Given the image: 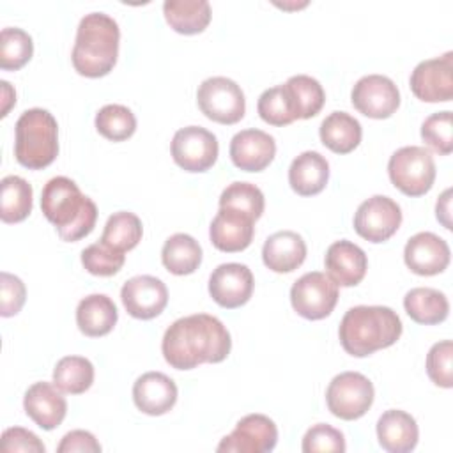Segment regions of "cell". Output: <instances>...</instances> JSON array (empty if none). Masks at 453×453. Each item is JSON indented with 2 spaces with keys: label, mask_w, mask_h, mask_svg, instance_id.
<instances>
[{
  "label": "cell",
  "mask_w": 453,
  "mask_h": 453,
  "mask_svg": "<svg viewBox=\"0 0 453 453\" xmlns=\"http://www.w3.org/2000/svg\"><path fill=\"white\" fill-rule=\"evenodd\" d=\"M232 349L228 329L209 313L177 319L161 342L165 361L177 370H191L202 363H221Z\"/></svg>",
  "instance_id": "cell-1"
},
{
  "label": "cell",
  "mask_w": 453,
  "mask_h": 453,
  "mask_svg": "<svg viewBox=\"0 0 453 453\" xmlns=\"http://www.w3.org/2000/svg\"><path fill=\"white\" fill-rule=\"evenodd\" d=\"M120 299L126 311L140 320L157 317L168 304L166 285L150 274L129 278L120 290Z\"/></svg>",
  "instance_id": "cell-15"
},
{
  "label": "cell",
  "mask_w": 453,
  "mask_h": 453,
  "mask_svg": "<svg viewBox=\"0 0 453 453\" xmlns=\"http://www.w3.org/2000/svg\"><path fill=\"white\" fill-rule=\"evenodd\" d=\"M133 402L143 414H166L177 402V386L161 372H147L133 384Z\"/></svg>",
  "instance_id": "cell-22"
},
{
  "label": "cell",
  "mask_w": 453,
  "mask_h": 453,
  "mask_svg": "<svg viewBox=\"0 0 453 453\" xmlns=\"http://www.w3.org/2000/svg\"><path fill=\"white\" fill-rule=\"evenodd\" d=\"M41 209L44 218L55 225L57 234L65 242H76L87 237L97 221V207L85 196L78 184L69 177L50 179L41 193Z\"/></svg>",
  "instance_id": "cell-2"
},
{
  "label": "cell",
  "mask_w": 453,
  "mask_h": 453,
  "mask_svg": "<svg viewBox=\"0 0 453 453\" xmlns=\"http://www.w3.org/2000/svg\"><path fill=\"white\" fill-rule=\"evenodd\" d=\"M143 226L140 218L129 211L113 212L103 228L101 242L117 250V251H129L142 241Z\"/></svg>",
  "instance_id": "cell-33"
},
{
  "label": "cell",
  "mask_w": 453,
  "mask_h": 453,
  "mask_svg": "<svg viewBox=\"0 0 453 453\" xmlns=\"http://www.w3.org/2000/svg\"><path fill=\"white\" fill-rule=\"evenodd\" d=\"M126 262V255L106 244L94 242L81 251L83 267L94 276H113Z\"/></svg>",
  "instance_id": "cell-40"
},
{
  "label": "cell",
  "mask_w": 453,
  "mask_h": 453,
  "mask_svg": "<svg viewBox=\"0 0 453 453\" xmlns=\"http://www.w3.org/2000/svg\"><path fill=\"white\" fill-rule=\"evenodd\" d=\"M347 449L343 434L327 425V423H317L311 428L306 430L303 437V451L304 453H317V451H334L343 453Z\"/></svg>",
  "instance_id": "cell-42"
},
{
  "label": "cell",
  "mask_w": 453,
  "mask_h": 453,
  "mask_svg": "<svg viewBox=\"0 0 453 453\" xmlns=\"http://www.w3.org/2000/svg\"><path fill=\"white\" fill-rule=\"evenodd\" d=\"M278 442V428L274 421L264 414H248L241 418L234 432L221 439L218 451L235 453H265L273 451Z\"/></svg>",
  "instance_id": "cell-14"
},
{
  "label": "cell",
  "mask_w": 453,
  "mask_h": 453,
  "mask_svg": "<svg viewBox=\"0 0 453 453\" xmlns=\"http://www.w3.org/2000/svg\"><path fill=\"white\" fill-rule=\"evenodd\" d=\"M200 111L218 124H235L244 117L246 99L241 87L225 76H212L200 83L196 90Z\"/></svg>",
  "instance_id": "cell-8"
},
{
  "label": "cell",
  "mask_w": 453,
  "mask_h": 453,
  "mask_svg": "<svg viewBox=\"0 0 453 453\" xmlns=\"http://www.w3.org/2000/svg\"><path fill=\"white\" fill-rule=\"evenodd\" d=\"M329 180V163L317 150L301 152L288 168V184L301 196L320 193Z\"/></svg>",
  "instance_id": "cell-25"
},
{
  "label": "cell",
  "mask_w": 453,
  "mask_h": 453,
  "mask_svg": "<svg viewBox=\"0 0 453 453\" xmlns=\"http://www.w3.org/2000/svg\"><path fill=\"white\" fill-rule=\"evenodd\" d=\"M255 234V219L241 211L219 207L211 221L209 237L216 250L225 253H237L246 250Z\"/></svg>",
  "instance_id": "cell-17"
},
{
  "label": "cell",
  "mask_w": 453,
  "mask_h": 453,
  "mask_svg": "<svg viewBox=\"0 0 453 453\" xmlns=\"http://www.w3.org/2000/svg\"><path fill=\"white\" fill-rule=\"evenodd\" d=\"M327 276L338 287H356L366 274V253L354 242L342 239L333 242L324 257Z\"/></svg>",
  "instance_id": "cell-21"
},
{
  "label": "cell",
  "mask_w": 453,
  "mask_h": 453,
  "mask_svg": "<svg viewBox=\"0 0 453 453\" xmlns=\"http://www.w3.org/2000/svg\"><path fill=\"white\" fill-rule=\"evenodd\" d=\"M290 303L303 319H326L338 303V285L326 273H306L292 285Z\"/></svg>",
  "instance_id": "cell-9"
},
{
  "label": "cell",
  "mask_w": 453,
  "mask_h": 453,
  "mask_svg": "<svg viewBox=\"0 0 453 453\" xmlns=\"http://www.w3.org/2000/svg\"><path fill=\"white\" fill-rule=\"evenodd\" d=\"M435 216L442 223L444 228L451 230V189L448 188L435 203Z\"/></svg>",
  "instance_id": "cell-46"
},
{
  "label": "cell",
  "mask_w": 453,
  "mask_h": 453,
  "mask_svg": "<svg viewBox=\"0 0 453 453\" xmlns=\"http://www.w3.org/2000/svg\"><path fill=\"white\" fill-rule=\"evenodd\" d=\"M94 382V365L83 356H65L53 368V384L69 395L85 393Z\"/></svg>",
  "instance_id": "cell-34"
},
{
  "label": "cell",
  "mask_w": 453,
  "mask_h": 453,
  "mask_svg": "<svg viewBox=\"0 0 453 453\" xmlns=\"http://www.w3.org/2000/svg\"><path fill=\"white\" fill-rule=\"evenodd\" d=\"M58 453H99L101 444L87 430H71L67 432L60 444L57 446Z\"/></svg>",
  "instance_id": "cell-45"
},
{
  "label": "cell",
  "mask_w": 453,
  "mask_h": 453,
  "mask_svg": "<svg viewBox=\"0 0 453 453\" xmlns=\"http://www.w3.org/2000/svg\"><path fill=\"white\" fill-rule=\"evenodd\" d=\"M350 101L365 117L388 119L400 106V92L391 78L382 74H366L352 87Z\"/></svg>",
  "instance_id": "cell-13"
},
{
  "label": "cell",
  "mask_w": 453,
  "mask_h": 453,
  "mask_svg": "<svg viewBox=\"0 0 453 453\" xmlns=\"http://www.w3.org/2000/svg\"><path fill=\"white\" fill-rule=\"evenodd\" d=\"M27 299V288L25 283L11 274L2 271L0 274V315L2 317H12L19 313Z\"/></svg>",
  "instance_id": "cell-43"
},
{
  "label": "cell",
  "mask_w": 453,
  "mask_h": 453,
  "mask_svg": "<svg viewBox=\"0 0 453 453\" xmlns=\"http://www.w3.org/2000/svg\"><path fill=\"white\" fill-rule=\"evenodd\" d=\"M276 154L274 138L260 129H242L230 142V159L244 172H262Z\"/></svg>",
  "instance_id": "cell-19"
},
{
  "label": "cell",
  "mask_w": 453,
  "mask_h": 453,
  "mask_svg": "<svg viewBox=\"0 0 453 453\" xmlns=\"http://www.w3.org/2000/svg\"><path fill=\"white\" fill-rule=\"evenodd\" d=\"M426 373L430 380L449 389L453 386V343L451 340L437 342L426 354Z\"/></svg>",
  "instance_id": "cell-41"
},
{
  "label": "cell",
  "mask_w": 453,
  "mask_h": 453,
  "mask_svg": "<svg viewBox=\"0 0 453 453\" xmlns=\"http://www.w3.org/2000/svg\"><path fill=\"white\" fill-rule=\"evenodd\" d=\"M60 391L51 382H35L23 396L27 416L42 430L57 428L67 414V402Z\"/></svg>",
  "instance_id": "cell-20"
},
{
  "label": "cell",
  "mask_w": 453,
  "mask_h": 453,
  "mask_svg": "<svg viewBox=\"0 0 453 453\" xmlns=\"http://www.w3.org/2000/svg\"><path fill=\"white\" fill-rule=\"evenodd\" d=\"M388 173L395 188L407 196L428 193L435 180V161L428 149L407 145L395 150L388 161Z\"/></svg>",
  "instance_id": "cell-6"
},
{
  "label": "cell",
  "mask_w": 453,
  "mask_h": 453,
  "mask_svg": "<svg viewBox=\"0 0 453 453\" xmlns=\"http://www.w3.org/2000/svg\"><path fill=\"white\" fill-rule=\"evenodd\" d=\"M96 129L110 142H124L136 131V117L124 104H106L96 113Z\"/></svg>",
  "instance_id": "cell-35"
},
{
  "label": "cell",
  "mask_w": 453,
  "mask_h": 453,
  "mask_svg": "<svg viewBox=\"0 0 453 453\" xmlns=\"http://www.w3.org/2000/svg\"><path fill=\"white\" fill-rule=\"evenodd\" d=\"M402 223L400 205L384 195L365 200L354 214V230L370 242H384L396 234Z\"/></svg>",
  "instance_id": "cell-11"
},
{
  "label": "cell",
  "mask_w": 453,
  "mask_h": 453,
  "mask_svg": "<svg viewBox=\"0 0 453 453\" xmlns=\"http://www.w3.org/2000/svg\"><path fill=\"white\" fill-rule=\"evenodd\" d=\"M0 218L4 223H19L32 212V186L19 175H7L0 182Z\"/></svg>",
  "instance_id": "cell-31"
},
{
  "label": "cell",
  "mask_w": 453,
  "mask_h": 453,
  "mask_svg": "<svg viewBox=\"0 0 453 453\" xmlns=\"http://www.w3.org/2000/svg\"><path fill=\"white\" fill-rule=\"evenodd\" d=\"M449 255L448 242L432 232H419L412 235L403 248L405 265L419 276L442 273L449 264Z\"/></svg>",
  "instance_id": "cell-18"
},
{
  "label": "cell",
  "mask_w": 453,
  "mask_h": 453,
  "mask_svg": "<svg viewBox=\"0 0 453 453\" xmlns=\"http://www.w3.org/2000/svg\"><path fill=\"white\" fill-rule=\"evenodd\" d=\"M255 280L248 265L228 262L218 265L209 278V294L223 308L234 310L246 304L253 294Z\"/></svg>",
  "instance_id": "cell-16"
},
{
  "label": "cell",
  "mask_w": 453,
  "mask_h": 453,
  "mask_svg": "<svg viewBox=\"0 0 453 453\" xmlns=\"http://www.w3.org/2000/svg\"><path fill=\"white\" fill-rule=\"evenodd\" d=\"M403 308L414 322L423 326L439 324L449 313L448 297L432 287L411 288L403 297Z\"/></svg>",
  "instance_id": "cell-29"
},
{
  "label": "cell",
  "mask_w": 453,
  "mask_h": 453,
  "mask_svg": "<svg viewBox=\"0 0 453 453\" xmlns=\"http://www.w3.org/2000/svg\"><path fill=\"white\" fill-rule=\"evenodd\" d=\"M14 156L28 170L50 166L58 154V124L42 108L25 110L16 120Z\"/></svg>",
  "instance_id": "cell-5"
},
{
  "label": "cell",
  "mask_w": 453,
  "mask_h": 453,
  "mask_svg": "<svg viewBox=\"0 0 453 453\" xmlns=\"http://www.w3.org/2000/svg\"><path fill=\"white\" fill-rule=\"evenodd\" d=\"M257 111L260 119L271 126H288L296 120L290 96L285 85H276L264 90L257 103Z\"/></svg>",
  "instance_id": "cell-37"
},
{
  "label": "cell",
  "mask_w": 453,
  "mask_h": 453,
  "mask_svg": "<svg viewBox=\"0 0 453 453\" xmlns=\"http://www.w3.org/2000/svg\"><path fill=\"white\" fill-rule=\"evenodd\" d=\"M44 444L39 441V437L21 426H12L4 430L2 434V451L12 453V451H28V453H44Z\"/></svg>",
  "instance_id": "cell-44"
},
{
  "label": "cell",
  "mask_w": 453,
  "mask_h": 453,
  "mask_svg": "<svg viewBox=\"0 0 453 453\" xmlns=\"http://www.w3.org/2000/svg\"><path fill=\"white\" fill-rule=\"evenodd\" d=\"M34 55L32 37L16 27L2 28L0 32V67L4 71L21 69Z\"/></svg>",
  "instance_id": "cell-36"
},
{
  "label": "cell",
  "mask_w": 453,
  "mask_h": 453,
  "mask_svg": "<svg viewBox=\"0 0 453 453\" xmlns=\"http://www.w3.org/2000/svg\"><path fill=\"white\" fill-rule=\"evenodd\" d=\"M419 437L416 419L400 409L382 412L377 421V439L382 449L389 453H409L416 448Z\"/></svg>",
  "instance_id": "cell-24"
},
{
  "label": "cell",
  "mask_w": 453,
  "mask_h": 453,
  "mask_svg": "<svg viewBox=\"0 0 453 453\" xmlns=\"http://www.w3.org/2000/svg\"><path fill=\"white\" fill-rule=\"evenodd\" d=\"M283 85L290 96L296 119H311L322 110L326 92L319 80L308 74H296L290 76Z\"/></svg>",
  "instance_id": "cell-32"
},
{
  "label": "cell",
  "mask_w": 453,
  "mask_h": 453,
  "mask_svg": "<svg viewBox=\"0 0 453 453\" xmlns=\"http://www.w3.org/2000/svg\"><path fill=\"white\" fill-rule=\"evenodd\" d=\"M373 384L359 372H342L327 386L326 402L333 416L352 421L368 412L373 403Z\"/></svg>",
  "instance_id": "cell-7"
},
{
  "label": "cell",
  "mask_w": 453,
  "mask_h": 453,
  "mask_svg": "<svg viewBox=\"0 0 453 453\" xmlns=\"http://www.w3.org/2000/svg\"><path fill=\"white\" fill-rule=\"evenodd\" d=\"M451 111H437L426 117L421 124L423 142L437 154L448 156L453 150V127H451Z\"/></svg>",
  "instance_id": "cell-39"
},
{
  "label": "cell",
  "mask_w": 453,
  "mask_h": 453,
  "mask_svg": "<svg viewBox=\"0 0 453 453\" xmlns=\"http://www.w3.org/2000/svg\"><path fill=\"white\" fill-rule=\"evenodd\" d=\"M0 85H2V117H7L11 106L16 103V92L11 87V83L5 80H2Z\"/></svg>",
  "instance_id": "cell-47"
},
{
  "label": "cell",
  "mask_w": 453,
  "mask_h": 453,
  "mask_svg": "<svg viewBox=\"0 0 453 453\" xmlns=\"http://www.w3.org/2000/svg\"><path fill=\"white\" fill-rule=\"evenodd\" d=\"M219 207L235 209L248 216H251L255 221L262 216L265 200L260 188H257L251 182H232L226 186L219 196Z\"/></svg>",
  "instance_id": "cell-38"
},
{
  "label": "cell",
  "mask_w": 453,
  "mask_h": 453,
  "mask_svg": "<svg viewBox=\"0 0 453 453\" xmlns=\"http://www.w3.org/2000/svg\"><path fill=\"white\" fill-rule=\"evenodd\" d=\"M117 319V306L106 294H90L76 306L78 329L90 338L108 334L115 327Z\"/></svg>",
  "instance_id": "cell-26"
},
{
  "label": "cell",
  "mask_w": 453,
  "mask_h": 453,
  "mask_svg": "<svg viewBox=\"0 0 453 453\" xmlns=\"http://www.w3.org/2000/svg\"><path fill=\"white\" fill-rule=\"evenodd\" d=\"M120 30L104 12L85 14L76 30L71 60L78 74L87 78L106 76L117 64Z\"/></svg>",
  "instance_id": "cell-4"
},
{
  "label": "cell",
  "mask_w": 453,
  "mask_h": 453,
  "mask_svg": "<svg viewBox=\"0 0 453 453\" xmlns=\"http://www.w3.org/2000/svg\"><path fill=\"white\" fill-rule=\"evenodd\" d=\"M402 329V320L393 308L359 304L345 311L338 336L347 354L366 357L396 343Z\"/></svg>",
  "instance_id": "cell-3"
},
{
  "label": "cell",
  "mask_w": 453,
  "mask_h": 453,
  "mask_svg": "<svg viewBox=\"0 0 453 453\" xmlns=\"http://www.w3.org/2000/svg\"><path fill=\"white\" fill-rule=\"evenodd\" d=\"M306 258L304 239L292 230H280L269 235L262 246V260L274 273H292Z\"/></svg>",
  "instance_id": "cell-23"
},
{
  "label": "cell",
  "mask_w": 453,
  "mask_h": 453,
  "mask_svg": "<svg viewBox=\"0 0 453 453\" xmlns=\"http://www.w3.org/2000/svg\"><path fill=\"white\" fill-rule=\"evenodd\" d=\"M412 94L425 103H446L453 97V53L419 62L409 80Z\"/></svg>",
  "instance_id": "cell-12"
},
{
  "label": "cell",
  "mask_w": 453,
  "mask_h": 453,
  "mask_svg": "<svg viewBox=\"0 0 453 453\" xmlns=\"http://www.w3.org/2000/svg\"><path fill=\"white\" fill-rule=\"evenodd\" d=\"M163 14L170 28L182 35H195L211 23V5L207 0H166Z\"/></svg>",
  "instance_id": "cell-27"
},
{
  "label": "cell",
  "mask_w": 453,
  "mask_h": 453,
  "mask_svg": "<svg viewBox=\"0 0 453 453\" xmlns=\"http://www.w3.org/2000/svg\"><path fill=\"white\" fill-rule=\"evenodd\" d=\"M161 262L172 274H191L202 264V246L189 234H173L163 244Z\"/></svg>",
  "instance_id": "cell-30"
},
{
  "label": "cell",
  "mask_w": 453,
  "mask_h": 453,
  "mask_svg": "<svg viewBox=\"0 0 453 453\" xmlns=\"http://www.w3.org/2000/svg\"><path fill=\"white\" fill-rule=\"evenodd\" d=\"M320 142L336 154L352 152L363 136V129L357 119L347 111L329 113L319 127Z\"/></svg>",
  "instance_id": "cell-28"
},
{
  "label": "cell",
  "mask_w": 453,
  "mask_h": 453,
  "mask_svg": "<svg viewBox=\"0 0 453 453\" xmlns=\"http://www.w3.org/2000/svg\"><path fill=\"white\" fill-rule=\"evenodd\" d=\"M172 157L186 172H207L218 159L219 145L216 136L200 126H188L175 131L172 138Z\"/></svg>",
  "instance_id": "cell-10"
}]
</instances>
